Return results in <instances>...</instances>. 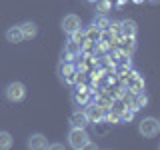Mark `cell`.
Listing matches in <instances>:
<instances>
[{
  "mask_svg": "<svg viewBox=\"0 0 160 150\" xmlns=\"http://www.w3.org/2000/svg\"><path fill=\"white\" fill-rule=\"evenodd\" d=\"M48 148H54V150H60V148H64V144H60V142H56V144H48Z\"/></svg>",
  "mask_w": 160,
  "mask_h": 150,
  "instance_id": "21",
  "label": "cell"
},
{
  "mask_svg": "<svg viewBox=\"0 0 160 150\" xmlns=\"http://www.w3.org/2000/svg\"><path fill=\"white\" fill-rule=\"evenodd\" d=\"M12 144H14L12 134L6 132V130H2V132H0V150H8V148H12Z\"/></svg>",
  "mask_w": 160,
  "mask_h": 150,
  "instance_id": "15",
  "label": "cell"
},
{
  "mask_svg": "<svg viewBox=\"0 0 160 150\" xmlns=\"http://www.w3.org/2000/svg\"><path fill=\"white\" fill-rule=\"evenodd\" d=\"M148 104V96L144 92H136V96H134V102H132V108L138 110V108H144Z\"/></svg>",
  "mask_w": 160,
  "mask_h": 150,
  "instance_id": "17",
  "label": "cell"
},
{
  "mask_svg": "<svg viewBox=\"0 0 160 150\" xmlns=\"http://www.w3.org/2000/svg\"><path fill=\"white\" fill-rule=\"evenodd\" d=\"M128 90H132L134 94L136 92H144V80L138 72H132L128 76Z\"/></svg>",
  "mask_w": 160,
  "mask_h": 150,
  "instance_id": "11",
  "label": "cell"
},
{
  "mask_svg": "<svg viewBox=\"0 0 160 150\" xmlns=\"http://www.w3.org/2000/svg\"><path fill=\"white\" fill-rule=\"evenodd\" d=\"M108 24H110V20L106 18V14H98V16H94V20H92V26L96 30H106Z\"/></svg>",
  "mask_w": 160,
  "mask_h": 150,
  "instance_id": "16",
  "label": "cell"
},
{
  "mask_svg": "<svg viewBox=\"0 0 160 150\" xmlns=\"http://www.w3.org/2000/svg\"><path fill=\"white\" fill-rule=\"evenodd\" d=\"M138 132L142 134L144 138H154V136H158V132H160V122L154 116H148V118H144V120L138 122Z\"/></svg>",
  "mask_w": 160,
  "mask_h": 150,
  "instance_id": "3",
  "label": "cell"
},
{
  "mask_svg": "<svg viewBox=\"0 0 160 150\" xmlns=\"http://www.w3.org/2000/svg\"><path fill=\"white\" fill-rule=\"evenodd\" d=\"M120 34L124 38H134L136 36V22L134 20H122L120 22Z\"/></svg>",
  "mask_w": 160,
  "mask_h": 150,
  "instance_id": "13",
  "label": "cell"
},
{
  "mask_svg": "<svg viewBox=\"0 0 160 150\" xmlns=\"http://www.w3.org/2000/svg\"><path fill=\"white\" fill-rule=\"evenodd\" d=\"M110 6H112V4H110V0H98V4H96V8H98L100 14H106L108 10H110Z\"/></svg>",
  "mask_w": 160,
  "mask_h": 150,
  "instance_id": "20",
  "label": "cell"
},
{
  "mask_svg": "<svg viewBox=\"0 0 160 150\" xmlns=\"http://www.w3.org/2000/svg\"><path fill=\"white\" fill-rule=\"evenodd\" d=\"M28 148L30 150H44L48 148V138L44 134H32L28 138Z\"/></svg>",
  "mask_w": 160,
  "mask_h": 150,
  "instance_id": "9",
  "label": "cell"
},
{
  "mask_svg": "<svg viewBox=\"0 0 160 150\" xmlns=\"http://www.w3.org/2000/svg\"><path fill=\"white\" fill-rule=\"evenodd\" d=\"M68 124H70V128H86L88 126V120H86V116H84V112H72L70 114V118H68Z\"/></svg>",
  "mask_w": 160,
  "mask_h": 150,
  "instance_id": "10",
  "label": "cell"
},
{
  "mask_svg": "<svg viewBox=\"0 0 160 150\" xmlns=\"http://www.w3.org/2000/svg\"><path fill=\"white\" fill-rule=\"evenodd\" d=\"M134 112H136L134 108H130V110H124V112L118 116V122H130V120L134 118Z\"/></svg>",
  "mask_w": 160,
  "mask_h": 150,
  "instance_id": "18",
  "label": "cell"
},
{
  "mask_svg": "<svg viewBox=\"0 0 160 150\" xmlns=\"http://www.w3.org/2000/svg\"><path fill=\"white\" fill-rule=\"evenodd\" d=\"M58 74H60V80H62L64 84H68V86H74V84L78 82V72L76 68H74L72 62H60L58 64Z\"/></svg>",
  "mask_w": 160,
  "mask_h": 150,
  "instance_id": "2",
  "label": "cell"
},
{
  "mask_svg": "<svg viewBox=\"0 0 160 150\" xmlns=\"http://www.w3.org/2000/svg\"><path fill=\"white\" fill-rule=\"evenodd\" d=\"M6 40L10 44H20L22 42L24 36H22V32H20V26H10L6 30Z\"/></svg>",
  "mask_w": 160,
  "mask_h": 150,
  "instance_id": "14",
  "label": "cell"
},
{
  "mask_svg": "<svg viewBox=\"0 0 160 150\" xmlns=\"http://www.w3.org/2000/svg\"><path fill=\"white\" fill-rule=\"evenodd\" d=\"M20 32H22L24 40H32V38L38 34V26L32 22V20H26V22L20 24Z\"/></svg>",
  "mask_w": 160,
  "mask_h": 150,
  "instance_id": "12",
  "label": "cell"
},
{
  "mask_svg": "<svg viewBox=\"0 0 160 150\" xmlns=\"http://www.w3.org/2000/svg\"><path fill=\"white\" fill-rule=\"evenodd\" d=\"M68 144H70V148H74V150L88 148L90 136H88L86 128H70V132H68Z\"/></svg>",
  "mask_w": 160,
  "mask_h": 150,
  "instance_id": "1",
  "label": "cell"
},
{
  "mask_svg": "<svg viewBox=\"0 0 160 150\" xmlns=\"http://www.w3.org/2000/svg\"><path fill=\"white\" fill-rule=\"evenodd\" d=\"M78 28H82V22H80V18L76 16V14H66V16L62 18V30L66 34L76 32Z\"/></svg>",
  "mask_w": 160,
  "mask_h": 150,
  "instance_id": "7",
  "label": "cell"
},
{
  "mask_svg": "<svg viewBox=\"0 0 160 150\" xmlns=\"http://www.w3.org/2000/svg\"><path fill=\"white\" fill-rule=\"evenodd\" d=\"M80 44L78 42H74V40H70V42L66 44V48H64V52H62V60L64 62H72L76 56H80Z\"/></svg>",
  "mask_w": 160,
  "mask_h": 150,
  "instance_id": "8",
  "label": "cell"
},
{
  "mask_svg": "<svg viewBox=\"0 0 160 150\" xmlns=\"http://www.w3.org/2000/svg\"><path fill=\"white\" fill-rule=\"evenodd\" d=\"M84 34H86V32H84L82 28H78L76 32H72V34H70V40H74V42H78L80 46H82V42H84Z\"/></svg>",
  "mask_w": 160,
  "mask_h": 150,
  "instance_id": "19",
  "label": "cell"
},
{
  "mask_svg": "<svg viewBox=\"0 0 160 150\" xmlns=\"http://www.w3.org/2000/svg\"><path fill=\"white\" fill-rule=\"evenodd\" d=\"M88 2H96V0H88Z\"/></svg>",
  "mask_w": 160,
  "mask_h": 150,
  "instance_id": "22",
  "label": "cell"
},
{
  "mask_svg": "<svg viewBox=\"0 0 160 150\" xmlns=\"http://www.w3.org/2000/svg\"><path fill=\"white\" fill-rule=\"evenodd\" d=\"M72 102L76 106H84L86 102H90V90L84 86V84H74V90H72Z\"/></svg>",
  "mask_w": 160,
  "mask_h": 150,
  "instance_id": "6",
  "label": "cell"
},
{
  "mask_svg": "<svg viewBox=\"0 0 160 150\" xmlns=\"http://www.w3.org/2000/svg\"><path fill=\"white\" fill-rule=\"evenodd\" d=\"M84 106H86V108H84L82 112H84V116H86L88 122L96 124V122H100V120L104 118V108L100 106L98 102H86Z\"/></svg>",
  "mask_w": 160,
  "mask_h": 150,
  "instance_id": "5",
  "label": "cell"
},
{
  "mask_svg": "<svg viewBox=\"0 0 160 150\" xmlns=\"http://www.w3.org/2000/svg\"><path fill=\"white\" fill-rule=\"evenodd\" d=\"M4 94L10 102H22L24 96H26V86L22 82H10L4 90Z\"/></svg>",
  "mask_w": 160,
  "mask_h": 150,
  "instance_id": "4",
  "label": "cell"
}]
</instances>
